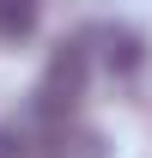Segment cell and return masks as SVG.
Segmentation results:
<instances>
[{
	"mask_svg": "<svg viewBox=\"0 0 152 158\" xmlns=\"http://www.w3.org/2000/svg\"><path fill=\"white\" fill-rule=\"evenodd\" d=\"M85 73H91V55H85V43H61L55 55H49V73H43L37 85V110L49 122L73 116L79 98H85Z\"/></svg>",
	"mask_w": 152,
	"mask_h": 158,
	"instance_id": "cell-1",
	"label": "cell"
},
{
	"mask_svg": "<svg viewBox=\"0 0 152 158\" xmlns=\"http://www.w3.org/2000/svg\"><path fill=\"white\" fill-rule=\"evenodd\" d=\"M43 19V0H0V43H24Z\"/></svg>",
	"mask_w": 152,
	"mask_h": 158,
	"instance_id": "cell-2",
	"label": "cell"
},
{
	"mask_svg": "<svg viewBox=\"0 0 152 158\" xmlns=\"http://www.w3.org/2000/svg\"><path fill=\"white\" fill-rule=\"evenodd\" d=\"M0 158H24V134L6 128V122H0Z\"/></svg>",
	"mask_w": 152,
	"mask_h": 158,
	"instance_id": "cell-3",
	"label": "cell"
}]
</instances>
